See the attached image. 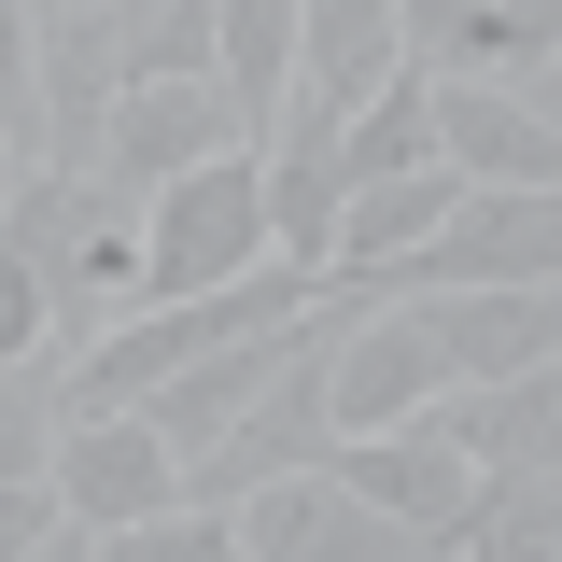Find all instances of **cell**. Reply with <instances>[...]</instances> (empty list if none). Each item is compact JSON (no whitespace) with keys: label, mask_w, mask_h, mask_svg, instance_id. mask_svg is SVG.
<instances>
[{"label":"cell","mask_w":562,"mask_h":562,"mask_svg":"<svg viewBox=\"0 0 562 562\" xmlns=\"http://www.w3.org/2000/svg\"><path fill=\"white\" fill-rule=\"evenodd\" d=\"M436 408V366H422V338H408V310H351L338 324V351H324V436H408V422Z\"/></svg>","instance_id":"cell-5"},{"label":"cell","mask_w":562,"mask_h":562,"mask_svg":"<svg viewBox=\"0 0 562 562\" xmlns=\"http://www.w3.org/2000/svg\"><path fill=\"white\" fill-rule=\"evenodd\" d=\"M43 492H57L70 535H127V520H155V506H169V450H155L140 422H70L57 464H43Z\"/></svg>","instance_id":"cell-10"},{"label":"cell","mask_w":562,"mask_h":562,"mask_svg":"<svg viewBox=\"0 0 562 562\" xmlns=\"http://www.w3.org/2000/svg\"><path fill=\"white\" fill-rule=\"evenodd\" d=\"M43 535H57V492H43V479H14V492H0V562H14V549H43Z\"/></svg>","instance_id":"cell-20"},{"label":"cell","mask_w":562,"mask_h":562,"mask_svg":"<svg viewBox=\"0 0 562 562\" xmlns=\"http://www.w3.org/2000/svg\"><path fill=\"white\" fill-rule=\"evenodd\" d=\"M268 268V169L254 155H211L169 198L140 211V310H183V295H225V281Z\"/></svg>","instance_id":"cell-1"},{"label":"cell","mask_w":562,"mask_h":562,"mask_svg":"<svg viewBox=\"0 0 562 562\" xmlns=\"http://www.w3.org/2000/svg\"><path fill=\"white\" fill-rule=\"evenodd\" d=\"M492 281H562V198H450V225L408 268H380L366 295L422 310V295H492Z\"/></svg>","instance_id":"cell-3"},{"label":"cell","mask_w":562,"mask_h":562,"mask_svg":"<svg viewBox=\"0 0 562 562\" xmlns=\"http://www.w3.org/2000/svg\"><path fill=\"white\" fill-rule=\"evenodd\" d=\"M422 169H436V155H422V70H394V85L338 127V183L380 198V183H422Z\"/></svg>","instance_id":"cell-16"},{"label":"cell","mask_w":562,"mask_h":562,"mask_svg":"<svg viewBox=\"0 0 562 562\" xmlns=\"http://www.w3.org/2000/svg\"><path fill=\"white\" fill-rule=\"evenodd\" d=\"M57 436H70V366L43 351V366H14V380H0V492L43 479V464H57Z\"/></svg>","instance_id":"cell-17"},{"label":"cell","mask_w":562,"mask_h":562,"mask_svg":"<svg viewBox=\"0 0 562 562\" xmlns=\"http://www.w3.org/2000/svg\"><path fill=\"white\" fill-rule=\"evenodd\" d=\"M99 211H113V198H99V183H70V169H14V183H0V254H14V268L57 295Z\"/></svg>","instance_id":"cell-13"},{"label":"cell","mask_w":562,"mask_h":562,"mask_svg":"<svg viewBox=\"0 0 562 562\" xmlns=\"http://www.w3.org/2000/svg\"><path fill=\"white\" fill-rule=\"evenodd\" d=\"M295 324H310V310H295ZM295 324H281V338H295ZM281 338H225V351H198V366H183V380H155L127 422L169 450V464H183V450H211V436H225V422H239V408L281 380Z\"/></svg>","instance_id":"cell-11"},{"label":"cell","mask_w":562,"mask_h":562,"mask_svg":"<svg viewBox=\"0 0 562 562\" xmlns=\"http://www.w3.org/2000/svg\"><path fill=\"white\" fill-rule=\"evenodd\" d=\"M211 85V0H113V99Z\"/></svg>","instance_id":"cell-14"},{"label":"cell","mask_w":562,"mask_h":562,"mask_svg":"<svg viewBox=\"0 0 562 562\" xmlns=\"http://www.w3.org/2000/svg\"><path fill=\"white\" fill-rule=\"evenodd\" d=\"M99 562H239V535L225 520H198V506H155V520H127V535H85Z\"/></svg>","instance_id":"cell-18"},{"label":"cell","mask_w":562,"mask_h":562,"mask_svg":"<svg viewBox=\"0 0 562 562\" xmlns=\"http://www.w3.org/2000/svg\"><path fill=\"white\" fill-rule=\"evenodd\" d=\"M0 183H14V169H0Z\"/></svg>","instance_id":"cell-21"},{"label":"cell","mask_w":562,"mask_h":562,"mask_svg":"<svg viewBox=\"0 0 562 562\" xmlns=\"http://www.w3.org/2000/svg\"><path fill=\"white\" fill-rule=\"evenodd\" d=\"M408 338H422V366H436V394H492V380H535V366H562V295H549V281L422 295Z\"/></svg>","instance_id":"cell-4"},{"label":"cell","mask_w":562,"mask_h":562,"mask_svg":"<svg viewBox=\"0 0 562 562\" xmlns=\"http://www.w3.org/2000/svg\"><path fill=\"white\" fill-rule=\"evenodd\" d=\"M450 562H562V479H479Z\"/></svg>","instance_id":"cell-15"},{"label":"cell","mask_w":562,"mask_h":562,"mask_svg":"<svg viewBox=\"0 0 562 562\" xmlns=\"http://www.w3.org/2000/svg\"><path fill=\"white\" fill-rule=\"evenodd\" d=\"M225 535H239V562H436V549H408L380 506H351L338 479L254 492V506H225Z\"/></svg>","instance_id":"cell-6"},{"label":"cell","mask_w":562,"mask_h":562,"mask_svg":"<svg viewBox=\"0 0 562 562\" xmlns=\"http://www.w3.org/2000/svg\"><path fill=\"white\" fill-rule=\"evenodd\" d=\"M324 479L351 492V506H380V520H394V535H408V549H436L450 562V535H464V464H450V450H436V436H351V450H324Z\"/></svg>","instance_id":"cell-9"},{"label":"cell","mask_w":562,"mask_h":562,"mask_svg":"<svg viewBox=\"0 0 562 562\" xmlns=\"http://www.w3.org/2000/svg\"><path fill=\"white\" fill-rule=\"evenodd\" d=\"M211 99H225L239 155L281 127V99H295V0H211Z\"/></svg>","instance_id":"cell-12"},{"label":"cell","mask_w":562,"mask_h":562,"mask_svg":"<svg viewBox=\"0 0 562 562\" xmlns=\"http://www.w3.org/2000/svg\"><path fill=\"white\" fill-rule=\"evenodd\" d=\"M29 155V0H0V169Z\"/></svg>","instance_id":"cell-19"},{"label":"cell","mask_w":562,"mask_h":562,"mask_svg":"<svg viewBox=\"0 0 562 562\" xmlns=\"http://www.w3.org/2000/svg\"><path fill=\"white\" fill-rule=\"evenodd\" d=\"M422 436L464 464V479H562V366H535V380H492V394H436L422 408Z\"/></svg>","instance_id":"cell-8"},{"label":"cell","mask_w":562,"mask_h":562,"mask_svg":"<svg viewBox=\"0 0 562 562\" xmlns=\"http://www.w3.org/2000/svg\"><path fill=\"white\" fill-rule=\"evenodd\" d=\"M113 127V0H29V169H99Z\"/></svg>","instance_id":"cell-2"},{"label":"cell","mask_w":562,"mask_h":562,"mask_svg":"<svg viewBox=\"0 0 562 562\" xmlns=\"http://www.w3.org/2000/svg\"><path fill=\"white\" fill-rule=\"evenodd\" d=\"M394 70H408V14L394 0H295V113L351 127Z\"/></svg>","instance_id":"cell-7"}]
</instances>
